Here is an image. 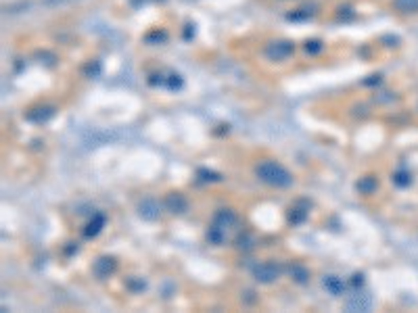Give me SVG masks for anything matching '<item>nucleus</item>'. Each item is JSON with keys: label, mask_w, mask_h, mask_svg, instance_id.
I'll use <instances>...</instances> for the list:
<instances>
[{"label": "nucleus", "mask_w": 418, "mask_h": 313, "mask_svg": "<svg viewBox=\"0 0 418 313\" xmlns=\"http://www.w3.org/2000/svg\"><path fill=\"white\" fill-rule=\"evenodd\" d=\"M255 175L264 184L274 186V188H287L293 184V175L287 167H283L276 161H262L255 165Z\"/></svg>", "instance_id": "obj_1"}, {"label": "nucleus", "mask_w": 418, "mask_h": 313, "mask_svg": "<svg viewBox=\"0 0 418 313\" xmlns=\"http://www.w3.org/2000/svg\"><path fill=\"white\" fill-rule=\"evenodd\" d=\"M278 276H281V267H278L276 263L266 261V263H260V265L253 267V278H255L257 282H262V284H270V282H274Z\"/></svg>", "instance_id": "obj_2"}, {"label": "nucleus", "mask_w": 418, "mask_h": 313, "mask_svg": "<svg viewBox=\"0 0 418 313\" xmlns=\"http://www.w3.org/2000/svg\"><path fill=\"white\" fill-rule=\"evenodd\" d=\"M159 211H161V205H159L155 199H143L138 203V215L143 220H157Z\"/></svg>", "instance_id": "obj_3"}, {"label": "nucleus", "mask_w": 418, "mask_h": 313, "mask_svg": "<svg viewBox=\"0 0 418 313\" xmlns=\"http://www.w3.org/2000/svg\"><path fill=\"white\" fill-rule=\"evenodd\" d=\"M163 205H165V209H168L170 213H184V211L188 209V201L182 197V194H178V192L168 194L165 201H163Z\"/></svg>", "instance_id": "obj_4"}, {"label": "nucleus", "mask_w": 418, "mask_h": 313, "mask_svg": "<svg viewBox=\"0 0 418 313\" xmlns=\"http://www.w3.org/2000/svg\"><path fill=\"white\" fill-rule=\"evenodd\" d=\"M115 269V261L111 259V257H101L98 261H94V265H92V271H94V276L96 278H107L109 273Z\"/></svg>", "instance_id": "obj_5"}, {"label": "nucleus", "mask_w": 418, "mask_h": 313, "mask_svg": "<svg viewBox=\"0 0 418 313\" xmlns=\"http://www.w3.org/2000/svg\"><path fill=\"white\" fill-rule=\"evenodd\" d=\"M347 309L349 311H368L370 309V299L366 295H360V292H355V295H351L347 299Z\"/></svg>", "instance_id": "obj_6"}, {"label": "nucleus", "mask_w": 418, "mask_h": 313, "mask_svg": "<svg viewBox=\"0 0 418 313\" xmlns=\"http://www.w3.org/2000/svg\"><path fill=\"white\" fill-rule=\"evenodd\" d=\"M291 52H293L291 42H276V44H272V46L268 48V56H272V58H285V56H289Z\"/></svg>", "instance_id": "obj_7"}, {"label": "nucleus", "mask_w": 418, "mask_h": 313, "mask_svg": "<svg viewBox=\"0 0 418 313\" xmlns=\"http://www.w3.org/2000/svg\"><path fill=\"white\" fill-rule=\"evenodd\" d=\"M322 284H324V288L330 292V295H335V297H339L341 292L345 290L343 280H341V278H337V276H326V278L322 280Z\"/></svg>", "instance_id": "obj_8"}, {"label": "nucleus", "mask_w": 418, "mask_h": 313, "mask_svg": "<svg viewBox=\"0 0 418 313\" xmlns=\"http://www.w3.org/2000/svg\"><path fill=\"white\" fill-rule=\"evenodd\" d=\"M103 226H105V217H103V215H94V217L88 222V226H86L84 234H86L88 238H90V236H96V234L103 230Z\"/></svg>", "instance_id": "obj_9"}, {"label": "nucleus", "mask_w": 418, "mask_h": 313, "mask_svg": "<svg viewBox=\"0 0 418 313\" xmlns=\"http://www.w3.org/2000/svg\"><path fill=\"white\" fill-rule=\"evenodd\" d=\"M207 240L213 244H222L224 242V228L213 224V228H209V232H207Z\"/></svg>", "instance_id": "obj_10"}, {"label": "nucleus", "mask_w": 418, "mask_h": 313, "mask_svg": "<svg viewBox=\"0 0 418 313\" xmlns=\"http://www.w3.org/2000/svg\"><path fill=\"white\" fill-rule=\"evenodd\" d=\"M52 115H54V111H52V109H38V113H34V111H30V113H27V119H32V121L40 123V121H46L48 117H52Z\"/></svg>", "instance_id": "obj_11"}, {"label": "nucleus", "mask_w": 418, "mask_h": 313, "mask_svg": "<svg viewBox=\"0 0 418 313\" xmlns=\"http://www.w3.org/2000/svg\"><path fill=\"white\" fill-rule=\"evenodd\" d=\"M291 276L295 278V282H299V284H303V282H308V276H310V273H308V269L303 267V265H293L291 267Z\"/></svg>", "instance_id": "obj_12"}, {"label": "nucleus", "mask_w": 418, "mask_h": 313, "mask_svg": "<svg viewBox=\"0 0 418 313\" xmlns=\"http://www.w3.org/2000/svg\"><path fill=\"white\" fill-rule=\"evenodd\" d=\"M305 217H308V211H305V209H301V207H293V209H291L289 220H291L293 224H301Z\"/></svg>", "instance_id": "obj_13"}, {"label": "nucleus", "mask_w": 418, "mask_h": 313, "mask_svg": "<svg viewBox=\"0 0 418 313\" xmlns=\"http://www.w3.org/2000/svg\"><path fill=\"white\" fill-rule=\"evenodd\" d=\"M395 7L400 11H418V0H395Z\"/></svg>", "instance_id": "obj_14"}, {"label": "nucleus", "mask_w": 418, "mask_h": 313, "mask_svg": "<svg viewBox=\"0 0 418 313\" xmlns=\"http://www.w3.org/2000/svg\"><path fill=\"white\" fill-rule=\"evenodd\" d=\"M372 188V182H357V190H364V192H368Z\"/></svg>", "instance_id": "obj_15"}]
</instances>
